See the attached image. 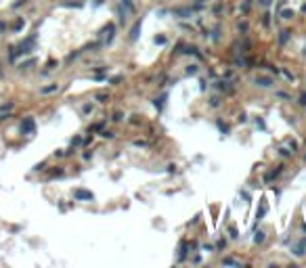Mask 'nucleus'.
Returning a JSON list of instances; mask_svg holds the SVG:
<instances>
[{"mask_svg":"<svg viewBox=\"0 0 306 268\" xmlns=\"http://www.w3.org/2000/svg\"><path fill=\"white\" fill-rule=\"evenodd\" d=\"M19 132H21V134H25V136L34 134V132H36V122H34V117H25L23 122H21V126H19Z\"/></svg>","mask_w":306,"mask_h":268,"instance_id":"obj_1","label":"nucleus"},{"mask_svg":"<svg viewBox=\"0 0 306 268\" xmlns=\"http://www.w3.org/2000/svg\"><path fill=\"white\" fill-rule=\"evenodd\" d=\"M113 32H116V25H113V23H107L105 27L101 29V34H99V36H101L105 42H111V40H113Z\"/></svg>","mask_w":306,"mask_h":268,"instance_id":"obj_2","label":"nucleus"},{"mask_svg":"<svg viewBox=\"0 0 306 268\" xmlns=\"http://www.w3.org/2000/svg\"><path fill=\"white\" fill-rule=\"evenodd\" d=\"M73 197L78 199V201H92L94 195L90 193V191H84V188H76V191H73Z\"/></svg>","mask_w":306,"mask_h":268,"instance_id":"obj_3","label":"nucleus"},{"mask_svg":"<svg viewBox=\"0 0 306 268\" xmlns=\"http://www.w3.org/2000/svg\"><path fill=\"white\" fill-rule=\"evenodd\" d=\"M292 251H294V254H296L298 258H300V256H304V254H306V237L302 239V241H300V243H296L294 247H292Z\"/></svg>","mask_w":306,"mask_h":268,"instance_id":"obj_4","label":"nucleus"},{"mask_svg":"<svg viewBox=\"0 0 306 268\" xmlns=\"http://www.w3.org/2000/svg\"><path fill=\"white\" fill-rule=\"evenodd\" d=\"M172 15L178 17V19H189V17L193 15V11H191V9H172Z\"/></svg>","mask_w":306,"mask_h":268,"instance_id":"obj_5","label":"nucleus"},{"mask_svg":"<svg viewBox=\"0 0 306 268\" xmlns=\"http://www.w3.org/2000/svg\"><path fill=\"white\" fill-rule=\"evenodd\" d=\"M254 82L258 84L260 88H271V86H273V80H271V78H264V76H256Z\"/></svg>","mask_w":306,"mask_h":268,"instance_id":"obj_6","label":"nucleus"},{"mask_svg":"<svg viewBox=\"0 0 306 268\" xmlns=\"http://www.w3.org/2000/svg\"><path fill=\"white\" fill-rule=\"evenodd\" d=\"M266 212H269V205H266V201L262 199V203H260V210L256 212V222H258V220H262V216H264Z\"/></svg>","mask_w":306,"mask_h":268,"instance_id":"obj_7","label":"nucleus"},{"mask_svg":"<svg viewBox=\"0 0 306 268\" xmlns=\"http://www.w3.org/2000/svg\"><path fill=\"white\" fill-rule=\"evenodd\" d=\"M139 32H141V21H136V23H134V27L130 29V40H132V42L139 38Z\"/></svg>","mask_w":306,"mask_h":268,"instance_id":"obj_8","label":"nucleus"},{"mask_svg":"<svg viewBox=\"0 0 306 268\" xmlns=\"http://www.w3.org/2000/svg\"><path fill=\"white\" fill-rule=\"evenodd\" d=\"M289 36H292V32H289V29H283L281 34H279V44H285V42L289 40Z\"/></svg>","mask_w":306,"mask_h":268,"instance_id":"obj_9","label":"nucleus"},{"mask_svg":"<svg viewBox=\"0 0 306 268\" xmlns=\"http://www.w3.org/2000/svg\"><path fill=\"white\" fill-rule=\"evenodd\" d=\"M57 90H59V86H57V84H50V86H44L40 92L42 94H50V92H57Z\"/></svg>","mask_w":306,"mask_h":268,"instance_id":"obj_10","label":"nucleus"},{"mask_svg":"<svg viewBox=\"0 0 306 268\" xmlns=\"http://www.w3.org/2000/svg\"><path fill=\"white\" fill-rule=\"evenodd\" d=\"M187 258V241L180 243V254H178V260H185Z\"/></svg>","mask_w":306,"mask_h":268,"instance_id":"obj_11","label":"nucleus"},{"mask_svg":"<svg viewBox=\"0 0 306 268\" xmlns=\"http://www.w3.org/2000/svg\"><path fill=\"white\" fill-rule=\"evenodd\" d=\"M222 264H224V266H239V262H237V260H233V258H224Z\"/></svg>","mask_w":306,"mask_h":268,"instance_id":"obj_12","label":"nucleus"},{"mask_svg":"<svg viewBox=\"0 0 306 268\" xmlns=\"http://www.w3.org/2000/svg\"><path fill=\"white\" fill-rule=\"evenodd\" d=\"M122 4L126 6V11H128V13H134V4H132V0H122Z\"/></svg>","mask_w":306,"mask_h":268,"instance_id":"obj_13","label":"nucleus"},{"mask_svg":"<svg viewBox=\"0 0 306 268\" xmlns=\"http://www.w3.org/2000/svg\"><path fill=\"white\" fill-rule=\"evenodd\" d=\"M294 15H296V13L292 11V9H285V11H281V17H283V19H292Z\"/></svg>","mask_w":306,"mask_h":268,"instance_id":"obj_14","label":"nucleus"},{"mask_svg":"<svg viewBox=\"0 0 306 268\" xmlns=\"http://www.w3.org/2000/svg\"><path fill=\"white\" fill-rule=\"evenodd\" d=\"M96 101H99V103H107V101H109V94L99 92V94H96Z\"/></svg>","mask_w":306,"mask_h":268,"instance_id":"obj_15","label":"nucleus"},{"mask_svg":"<svg viewBox=\"0 0 306 268\" xmlns=\"http://www.w3.org/2000/svg\"><path fill=\"white\" fill-rule=\"evenodd\" d=\"M164 101H166V94H164V96H159V99H155V101H153V105L157 107V109H162V107H164Z\"/></svg>","mask_w":306,"mask_h":268,"instance_id":"obj_16","label":"nucleus"},{"mask_svg":"<svg viewBox=\"0 0 306 268\" xmlns=\"http://www.w3.org/2000/svg\"><path fill=\"white\" fill-rule=\"evenodd\" d=\"M262 241H264V233H262V231H258V233L254 235V243H262Z\"/></svg>","mask_w":306,"mask_h":268,"instance_id":"obj_17","label":"nucleus"},{"mask_svg":"<svg viewBox=\"0 0 306 268\" xmlns=\"http://www.w3.org/2000/svg\"><path fill=\"white\" fill-rule=\"evenodd\" d=\"M13 29H15V32H21V29H23V19H17V23L13 25Z\"/></svg>","mask_w":306,"mask_h":268,"instance_id":"obj_18","label":"nucleus"},{"mask_svg":"<svg viewBox=\"0 0 306 268\" xmlns=\"http://www.w3.org/2000/svg\"><path fill=\"white\" fill-rule=\"evenodd\" d=\"M197 71H199V69H197V65H189V67H187V73H189V76H195Z\"/></svg>","mask_w":306,"mask_h":268,"instance_id":"obj_19","label":"nucleus"},{"mask_svg":"<svg viewBox=\"0 0 306 268\" xmlns=\"http://www.w3.org/2000/svg\"><path fill=\"white\" fill-rule=\"evenodd\" d=\"M34 59H32V61H25V63H21V69H29V67H34Z\"/></svg>","mask_w":306,"mask_h":268,"instance_id":"obj_20","label":"nucleus"},{"mask_svg":"<svg viewBox=\"0 0 306 268\" xmlns=\"http://www.w3.org/2000/svg\"><path fill=\"white\" fill-rule=\"evenodd\" d=\"M216 126H218V128L222 130L224 134H226V132H229V126H226V124H222V122H220V119H218V122H216Z\"/></svg>","mask_w":306,"mask_h":268,"instance_id":"obj_21","label":"nucleus"},{"mask_svg":"<svg viewBox=\"0 0 306 268\" xmlns=\"http://www.w3.org/2000/svg\"><path fill=\"white\" fill-rule=\"evenodd\" d=\"M13 107H15L13 103H6V105H2V107H0V113H2V111H11Z\"/></svg>","mask_w":306,"mask_h":268,"instance_id":"obj_22","label":"nucleus"},{"mask_svg":"<svg viewBox=\"0 0 306 268\" xmlns=\"http://www.w3.org/2000/svg\"><path fill=\"white\" fill-rule=\"evenodd\" d=\"M298 103H300V105H302V107H306V92H302V94H300V99H298Z\"/></svg>","mask_w":306,"mask_h":268,"instance_id":"obj_23","label":"nucleus"},{"mask_svg":"<svg viewBox=\"0 0 306 268\" xmlns=\"http://www.w3.org/2000/svg\"><path fill=\"white\" fill-rule=\"evenodd\" d=\"M249 6H252V0H245V2H243V4H241V11L245 13L247 9H249Z\"/></svg>","mask_w":306,"mask_h":268,"instance_id":"obj_24","label":"nucleus"},{"mask_svg":"<svg viewBox=\"0 0 306 268\" xmlns=\"http://www.w3.org/2000/svg\"><path fill=\"white\" fill-rule=\"evenodd\" d=\"M210 105H212V107H218V105H220V101H218V96H212V99H210Z\"/></svg>","mask_w":306,"mask_h":268,"instance_id":"obj_25","label":"nucleus"},{"mask_svg":"<svg viewBox=\"0 0 306 268\" xmlns=\"http://www.w3.org/2000/svg\"><path fill=\"white\" fill-rule=\"evenodd\" d=\"M155 44H166V38L164 36H155Z\"/></svg>","mask_w":306,"mask_h":268,"instance_id":"obj_26","label":"nucleus"},{"mask_svg":"<svg viewBox=\"0 0 306 268\" xmlns=\"http://www.w3.org/2000/svg\"><path fill=\"white\" fill-rule=\"evenodd\" d=\"M218 88H220V90H231V88H229V84H226V82H218Z\"/></svg>","mask_w":306,"mask_h":268,"instance_id":"obj_27","label":"nucleus"},{"mask_svg":"<svg viewBox=\"0 0 306 268\" xmlns=\"http://www.w3.org/2000/svg\"><path fill=\"white\" fill-rule=\"evenodd\" d=\"M111 119H113V122H120V119H122V113H120V111H116V113H113V117H111Z\"/></svg>","mask_w":306,"mask_h":268,"instance_id":"obj_28","label":"nucleus"},{"mask_svg":"<svg viewBox=\"0 0 306 268\" xmlns=\"http://www.w3.org/2000/svg\"><path fill=\"white\" fill-rule=\"evenodd\" d=\"M82 111H84V113H90V111H92V105H84Z\"/></svg>","mask_w":306,"mask_h":268,"instance_id":"obj_29","label":"nucleus"},{"mask_svg":"<svg viewBox=\"0 0 306 268\" xmlns=\"http://www.w3.org/2000/svg\"><path fill=\"white\" fill-rule=\"evenodd\" d=\"M269 17H271V15H264V19H262V23H264V25L271 23V19H269Z\"/></svg>","mask_w":306,"mask_h":268,"instance_id":"obj_30","label":"nucleus"},{"mask_svg":"<svg viewBox=\"0 0 306 268\" xmlns=\"http://www.w3.org/2000/svg\"><path fill=\"white\" fill-rule=\"evenodd\" d=\"M258 2H260V4H262V6H269V4H271L273 0H258Z\"/></svg>","mask_w":306,"mask_h":268,"instance_id":"obj_31","label":"nucleus"},{"mask_svg":"<svg viewBox=\"0 0 306 268\" xmlns=\"http://www.w3.org/2000/svg\"><path fill=\"white\" fill-rule=\"evenodd\" d=\"M239 29H241V32H247V23H239Z\"/></svg>","mask_w":306,"mask_h":268,"instance_id":"obj_32","label":"nucleus"},{"mask_svg":"<svg viewBox=\"0 0 306 268\" xmlns=\"http://www.w3.org/2000/svg\"><path fill=\"white\" fill-rule=\"evenodd\" d=\"M302 11H304V13H306V4H304V6H302Z\"/></svg>","mask_w":306,"mask_h":268,"instance_id":"obj_33","label":"nucleus"}]
</instances>
